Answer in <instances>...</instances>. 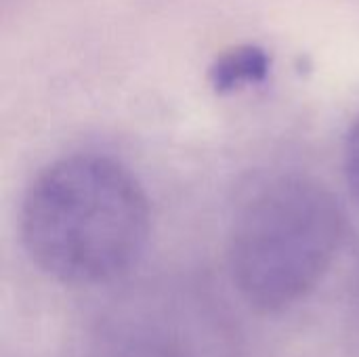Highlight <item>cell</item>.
<instances>
[{"label":"cell","instance_id":"obj_4","mask_svg":"<svg viewBox=\"0 0 359 357\" xmlns=\"http://www.w3.org/2000/svg\"><path fill=\"white\" fill-rule=\"evenodd\" d=\"M269 67L271 59L261 46L244 44L217 57L210 65L208 78L217 93H233L238 88L263 82Z\"/></svg>","mask_w":359,"mask_h":357},{"label":"cell","instance_id":"obj_2","mask_svg":"<svg viewBox=\"0 0 359 357\" xmlns=\"http://www.w3.org/2000/svg\"><path fill=\"white\" fill-rule=\"evenodd\" d=\"M345 234L339 198L318 179L284 173L238 206L227 267L246 305L276 314L307 299L328 276Z\"/></svg>","mask_w":359,"mask_h":357},{"label":"cell","instance_id":"obj_1","mask_svg":"<svg viewBox=\"0 0 359 357\" xmlns=\"http://www.w3.org/2000/svg\"><path fill=\"white\" fill-rule=\"evenodd\" d=\"M19 234L32 265L53 282L107 286L141 261L151 206L120 160L72 154L44 166L27 187Z\"/></svg>","mask_w":359,"mask_h":357},{"label":"cell","instance_id":"obj_3","mask_svg":"<svg viewBox=\"0 0 359 357\" xmlns=\"http://www.w3.org/2000/svg\"><path fill=\"white\" fill-rule=\"evenodd\" d=\"M229 328L196 292L154 290L118 301L90 328L84 357H231Z\"/></svg>","mask_w":359,"mask_h":357},{"label":"cell","instance_id":"obj_5","mask_svg":"<svg viewBox=\"0 0 359 357\" xmlns=\"http://www.w3.org/2000/svg\"><path fill=\"white\" fill-rule=\"evenodd\" d=\"M345 175L351 191L359 200V116L349 128L345 143Z\"/></svg>","mask_w":359,"mask_h":357}]
</instances>
